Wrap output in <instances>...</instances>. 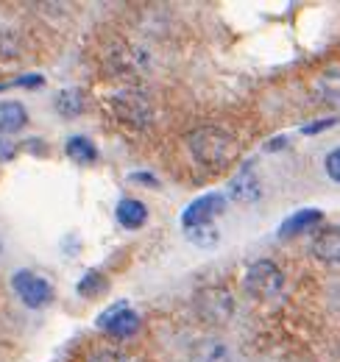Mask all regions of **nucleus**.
I'll return each mask as SVG.
<instances>
[{
	"label": "nucleus",
	"instance_id": "obj_14",
	"mask_svg": "<svg viewBox=\"0 0 340 362\" xmlns=\"http://www.w3.org/2000/svg\"><path fill=\"white\" fill-rule=\"evenodd\" d=\"M318 223H324V212H321V209H301V212L290 215V218L279 226V234H282V237H293L298 231L315 228Z\"/></svg>",
	"mask_w": 340,
	"mask_h": 362
},
{
	"label": "nucleus",
	"instance_id": "obj_6",
	"mask_svg": "<svg viewBox=\"0 0 340 362\" xmlns=\"http://www.w3.org/2000/svg\"><path fill=\"white\" fill-rule=\"evenodd\" d=\"M226 209V198L220 192H210V195H201L196 198L184 215H181V226L184 228H193V226H210L217 215H223Z\"/></svg>",
	"mask_w": 340,
	"mask_h": 362
},
{
	"label": "nucleus",
	"instance_id": "obj_11",
	"mask_svg": "<svg viewBox=\"0 0 340 362\" xmlns=\"http://www.w3.org/2000/svg\"><path fill=\"white\" fill-rule=\"evenodd\" d=\"M28 126V112L17 100H3L0 103V134H14Z\"/></svg>",
	"mask_w": 340,
	"mask_h": 362
},
{
	"label": "nucleus",
	"instance_id": "obj_22",
	"mask_svg": "<svg viewBox=\"0 0 340 362\" xmlns=\"http://www.w3.org/2000/svg\"><path fill=\"white\" fill-rule=\"evenodd\" d=\"M332 126H335V117H329V120H318V123L307 126V129H304V134H318V132H324V129H332Z\"/></svg>",
	"mask_w": 340,
	"mask_h": 362
},
{
	"label": "nucleus",
	"instance_id": "obj_21",
	"mask_svg": "<svg viewBox=\"0 0 340 362\" xmlns=\"http://www.w3.org/2000/svg\"><path fill=\"white\" fill-rule=\"evenodd\" d=\"M14 87H42L45 78L42 76H23V78H17V81H11Z\"/></svg>",
	"mask_w": 340,
	"mask_h": 362
},
{
	"label": "nucleus",
	"instance_id": "obj_9",
	"mask_svg": "<svg viewBox=\"0 0 340 362\" xmlns=\"http://www.w3.org/2000/svg\"><path fill=\"white\" fill-rule=\"evenodd\" d=\"M229 195L237 204H254L262 198V184L251 170H240L234 179L229 181Z\"/></svg>",
	"mask_w": 340,
	"mask_h": 362
},
{
	"label": "nucleus",
	"instance_id": "obj_8",
	"mask_svg": "<svg viewBox=\"0 0 340 362\" xmlns=\"http://www.w3.org/2000/svg\"><path fill=\"white\" fill-rule=\"evenodd\" d=\"M190 362H234V354L223 340L201 337L190 346Z\"/></svg>",
	"mask_w": 340,
	"mask_h": 362
},
{
	"label": "nucleus",
	"instance_id": "obj_3",
	"mask_svg": "<svg viewBox=\"0 0 340 362\" xmlns=\"http://www.w3.org/2000/svg\"><path fill=\"white\" fill-rule=\"evenodd\" d=\"M243 281H246L249 296L256 301H273L285 287V276L271 259H256L254 265H249Z\"/></svg>",
	"mask_w": 340,
	"mask_h": 362
},
{
	"label": "nucleus",
	"instance_id": "obj_20",
	"mask_svg": "<svg viewBox=\"0 0 340 362\" xmlns=\"http://www.w3.org/2000/svg\"><path fill=\"white\" fill-rule=\"evenodd\" d=\"M338 162H340V153H338V151H329V153H327V173H329V179H332V181L340 179Z\"/></svg>",
	"mask_w": 340,
	"mask_h": 362
},
{
	"label": "nucleus",
	"instance_id": "obj_23",
	"mask_svg": "<svg viewBox=\"0 0 340 362\" xmlns=\"http://www.w3.org/2000/svg\"><path fill=\"white\" fill-rule=\"evenodd\" d=\"M14 156V148H11V142H6L3 136H0V162H8Z\"/></svg>",
	"mask_w": 340,
	"mask_h": 362
},
{
	"label": "nucleus",
	"instance_id": "obj_13",
	"mask_svg": "<svg viewBox=\"0 0 340 362\" xmlns=\"http://www.w3.org/2000/svg\"><path fill=\"white\" fill-rule=\"evenodd\" d=\"M115 215H118V223L123 228H142L145 221H148L145 204H140V201H134V198H123V201L118 204Z\"/></svg>",
	"mask_w": 340,
	"mask_h": 362
},
{
	"label": "nucleus",
	"instance_id": "obj_1",
	"mask_svg": "<svg viewBox=\"0 0 340 362\" xmlns=\"http://www.w3.org/2000/svg\"><path fill=\"white\" fill-rule=\"evenodd\" d=\"M187 145H190V153L196 156V162L210 170L232 165L237 156V139L215 126H204V129L193 132L187 136Z\"/></svg>",
	"mask_w": 340,
	"mask_h": 362
},
{
	"label": "nucleus",
	"instance_id": "obj_16",
	"mask_svg": "<svg viewBox=\"0 0 340 362\" xmlns=\"http://www.w3.org/2000/svg\"><path fill=\"white\" fill-rule=\"evenodd\" d=\"M56 112L62 117H79L84 112V92L79 90H62L56 95Z\"/></svg>",
	"mask_w": 340,
	"mask_h": 362
},
{
	"label": "nucleus",
	"instance_id": "obj_7",
	"mask_svg": "<svg viewBox=\"0 0 340 362\" xmlns=\"http://www.w3.org/2000/svg\"><path fill=\"white\" fill-rule=\"evenodd\" d=\"M98 326H103V332H106V334H112V337L123 340V337L137 334V329H140V315L128 307L126 301H123V304H118V307L106 310L103 315L98 317Z\"/></svg>",
	"mask_w": 340,
	"mask_h": 362
},
{
	"label": "nucleus",
	"instance_id": "obj_5",
	"mask_svg": "<svg viewBox=\"0 0 340 362\" xmlns=\"http://www.w3.org/2000/svg\"><path fill=\"white\" fill-rule=\"evenodd\" d=\"M11 284H14V293L20 296V301H23L26 307H31V310H40L45 304H50V298H53L50 284L45 281L42 276H37V273H31V271L14 273Z\"/></svg>",
	"mask_w": 340,
	"mask_h": 362
},
{
	"label": "nucleus",
	"instance_id": "obj_17",
	"mask_svg": "<svg viewBox=\"0 0 340 362\" xmlns=\"http://www.w3.org/2000/svg\"><path fill=\"white\" fill-rule=\"evenodd\" d=\"M187 240L193 243V245H198V248H215L217 245V240H220V234H217V228L210 223V226H193L187 228Z\"/></svg>",
	"mask_w": 340,
	"mask_h": 362
},
{
	"label": "nucleus",
	"instance_id": "obj_18",
	"mask_svg": "<svg viewBox=\"0 0 340 362\" xmlns=\"http://www.w3.org/2000/svg\"><path fill=\"white\" fill-rule=\"evenodd\" d=\"M76 290H79V296H84V298L101 296V293L106 290V284H103V276H101L98 271H89L84 279L79 281V287H76Z\"/></svg>",
	"mask_w": 340,
	"mask_h": 362
},
{
	"label": "nucleus",
	"instance_id": "obj_4",
	"mask_svg": "<svg viewBox=\"0 0 340 362\" xmlns=\"http://www.w3.org/2000/svg\"><path fill=\"white\" fill-rule=\"evenodd\" d=\"M112 109L123 123L134 126V129H145L154 120V109H151L148 98L137 90H123L112 95Z\"/></svg>",
	"mask_w": 340,
	"mask_h": 362
},
{
	"label": "nucleus",
	"instance_id": "obj_15",
	"mask_svg": "<svg viewBox=\"0 0 340 362\" xmlns=\"http://www.w3.org/2000/svg\"><path fill=\"white\" fill-rule=\"evenodd\" d=\"M67 156L76 162V165H92L98 159V148L86 139V136H70L67 145H64Z\"/></svg>",
	"mask_w": 340,
	"mask_h": 362
},
{
	"label": "nucleus",
	"instance_id": "obj_19",
	"mask_svg": "<svg viewBox=\"0 0 340 362\" xmlns=\"http://www.w3.org/2000/svg\"><path fill=\"white\" fill-rule=\"evenodd\" d=\"M89 362H128V357L120 351H95Z\"/></svg>",
	"mask_w": 340,
	"mask_h": 362
},
{
	"label": "nucleus",
	"instance_id": "obj_2",
	"mask_svg": "<svg viewBox=\"0 0 340 362\" xmlns=\"http://www.w3.org/2000/svg\"><path fill=\"white\" fill-rule=\"evenodd\" d=\"M193 310L207 326H226L234 317V296L220 284L201 287L193 298Z\"/></svg>",
	"mask_w": 340,
	"mask_h": 362
},
{
	"label": "nucleus",
	"instance_id": "obj_12",
	"mask_svg": "<svg viewBox=\"0 0 340 362\" xmlns=\"http://www.w3.org/2000/svg\"><path fill=\"white\" fill-rule=\"evenodd\" d=\"M312 254L321 259V262H329V265H335L340 259V234L338 228H324L318 237H315V243H312Z\"/></svg>",
	"mask_w": 340,
	"mask_h": 362
},
{
	"label": "nucleus",
	"instance_id": "obj_10",
	"mask_svg": "<svg viewBox=\"0 0 340 362\" xmlns=\"http://www.w3.org/2000/svg\"><path fill=\"white\" fill-rule=\"evenodd\" d=\"M109 64H112L120 76H134V73H140V70L148 64V56L140 53V50H134V47L123 45V47H115Z\"/></svg>",
	"mask_w": 340,
	"mask_h": 362
}]
</instances>
